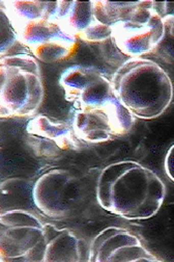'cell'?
<instances>
[{
    "label": "cell",
    "instance_id": "obj_4",
    "mask_svg": "<svg viewBox=\"0 0 174 262\" xmlns=\"http://www.w3.org/2000/svg\"><path fill=\"white\" fill-rule=\"evenodd\" d=\"M6 15L17 39L33 56L55 62L71 55L77 37L60 19L58 2H3Z\"/></svg>",
    "mask_w": 174,
    "mask_h": 262
},
{
    "label": "cell",
    "instance_id": "obj_3",
    "mask_svg": "<svg viewBox=\"0 0 174 262\" xmlns=\"http://www.w3.org/2000/svg\"><path fill=\"white\" fill-rule=\"evenodd\" d=\"M94 27L90 42L111 38L126 55L141 57L152 52L165 36V19L154 2H92Z\"/></svg>",
    "mask_w": 174,
    "mask_h": 262
},
{
    "label": "cell",
    "instance_id": "obj_13",
    "mask_svg": "<svg viewBox=\"0 0 174 262\" xmlns=\"http://www.w3.org/2000/svg\"><path fill=\"white\" fill-rule=\"evenodd\" d=\"M171 32H172V35H174V21L171 24Z\"/></svg>",
    "mask_w": 174,
    "mask_h": 262
},
{
    "label": "cell",
    "instance_id": "obj_10",
    "mask_svg": "<svg viewBox=\"0 0 174 262\" xmlns=\"http://www.w3.org/2000/svg\"><path fill=\"white\" fill-rule=\"evenodd\" d=\"M26 135L33 153L44 158H55L80 148L73 127L45 115L34 116L27 123Z\"/></svg>",
    "mask_w": 174,
    "mask_h": 262
},
{
    "label": "cell",
    "instance_id": "obj_1",
    "mask_svg": "<svg viewBox=\"0 0 174 262\" xmlns=\"http://www.w3.org/2000/svg\"><path fill=\"white\" fill-rule=\"evenodd\" d=\"M59 83L75 108L73 129L79 140L105 143L133 128L134 117L118 100L111 80L97 68L73 66L61 74Z\"/></svg>",
    "mask_w": 174,
    "mask_h": 262
},
{
    "label": "cell",
    "instance_id": "obj_6",
    "mask_svg": "<svg viewBox=\"0 0 174 262\" xmlns=\"http://www.w3.org/2000/svg\"><path fill=\"white\" fill-rule=\"evenodd\" d=\"M0 116L25 118L38 113L44 101V83L37 59L28 54L0 59Z\"/></svg>",
    "mask_w": 174,
    "mask_h": 262
},
{
    "label": "cell",
    "instance_id": "obj_2",
    "mask_svg": "<svg viewBox=\"0 0 174 262\" xmlns=\"http://www.w3.org/2000/svg\"><path fill=\"white\" fill-rule=\"evenodd\" d=\"M166 196L163 180L134 160H121L104 168L97 178L96 200L107 212L130 221L155 216Z\"/></svg>",
    "mask_w": 174,
    "mask_h": 262
},
{
    "label": "cell",
    "instance_id": "obj_5",
    "mask_svg": "<svg viewBox=\"0 0 174 262\" xmlns=\"http://www.w3.org/2000/svg\"><path fill=\"white\" fill-rule=\"evenodd\" d=\"M120 103L134 118L154 120L162 116L173 99L168 73L154 60L131 57L111 79Z\"/></svg>",
    "mask_w": 174,
    "mask_h": 262
},
{
    "label": "cell",
    "instance_id": "obj_8",
    "mask_svg": "<svg viewBox=\"0 0 174 262\" xmlns=\"http://www.w3.org/2000/svg\"><path fill=\"white\" fill-rule=\"evenodd\" d=\"M32 201L34 206L48 217H69L82 205L83 186L72 172L52 169L34 182Z\"/></svg>",
    "mask_w": 174,
    "mask_h": 262
},
{
    "label": "cell",
    "instance_id": "obj_11",
    "mask_svg": "<svg viewBox=\"0 0 174 262\" xmlns=\"http://www.w3.org/2000/svg\"><path fill=\"white\" fill-rule=\"evenodd\" d=\"M45 262H78L82 259L84 242L71 229L46 224Z\"/></svg>",
    "mask_w": 174,
    "mask_h": 262
},
{
    "label": "cell",
    "instance_id": "obj_7",
    "mask_svg": "<svg viewBox=\"0 0 174 262\" xmlns=\"http://www.w3.org/2000/svg\"><path fill=\"white\" fill-rule=\"evenodd\" d=\"M46 224L25 209H10L0 215V260L45 262Z\"/></svg>",
    "mask_w": 174,
    "mask_h": 262
},
{
    "label": "cell",
    "instance_id": "obj_9",
    "mask_svg": "<svg viewBox=\"0 0 174 262\" xmlns=\"http://www.w3.org/2000/svg\"><path fill=\"white\" fill-rule=\"evenodd\" d=\"M133 232L121 227H107L93 238L88 253L91 262L159 261Z\"/></svg>",
    "mask_w": 174,
    "mask_h": 262
},
{
    "label": "cell",
    "instance_id": "obj_12",
    "mask_svg": "<svg viewBox=\"0 0 174 262\" xmlns=\"http://www.w3.org/2000/svg\"><path fill=\"white\" fill-rule=\"evenodd\" d=\"M165 172L168 178L174 182V144L168 149L165 157Z\"/></svg>",
    "mask_w": 174,
    "mask_h": 262
}]
</instances>
